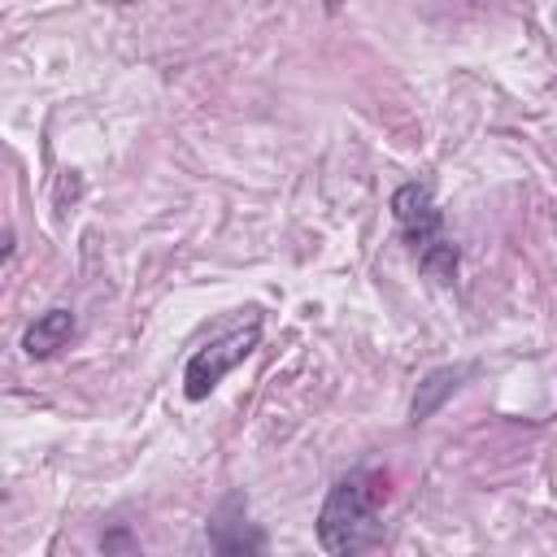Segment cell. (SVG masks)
<instances>
[{
  "label": "cell",
  "mask_w": 557,
  "mask_h": 557,
  "mask_svg": "<svg viewBox=\"0 0 557 557\" xmlns=\"http://www.w3.org/2000/svg\"><path fill=\"white\" fill-rule=\"evenodd\" d=\"M387 500V474L357 466L348 474H339L318 509V544L331 557H352V553H370L383 544V522L379 509Z\"/></svg>",
  "instance_id": "cell-1"
},
{
  "label": "cell",
  "mask_w": 557,
  "mask_h": 557,
  "mask_svg": "<svg viewBox=\"0 0 557 557\" xmlns=\"http://www.w3.org/2000/svg\"><path fill=\"white\" fill-rule=\"evenodd\" d=\"M261 331H265V313L261 309H239L213 339H205L187 366H183V396L196 405V400H209L213 387L239 366L252 357V348L261 344Z\"/></svg>",
  "instance_id": "cell-2"
},
{
  "label": "cell",
  "mask_w": 557,
  "mask_h": 557,
  "mask_svg": "<svg viewBox=\"0 0 557 557\" xmlns=\"http://www.w3.org/2000/svg\"><path fill=\"white\" fill-rule=\"evenodd\" d=\"M392 218H396L405 244L413 248V257H418L431 239L444 235V213H440V205H435V196H431L426 183H400V187L392 191Z\"/></svg>",
  "instance_id": "cell-3"
},
{
  "label": "cell",
  "mask_w": 557,
  "mask_h": 557,
  "mask_svg": "<svg viewBox=\"0 0 557 557\" xmlns=\"http://www.w3.org/2000/svg\"><path fill=\"white\" fill-rule=\"evenodd\" d=\"M209 548L213 553H261L265 535L244 522V496H226L222 509L209 522Z\"/></svg>",
  "instance_id": "cell-4"
},
{
  "label": "cell",
  "mask_w": 557,
  "mask_h": 557,
  "mask_svg": "<svg viewBox=\"0 0 557 557\" xmlns=\"http://www.w3.org/2000/svg\"><path fill=\"white\" fill-rule=\"evenodd\" d=\"M474 374V366L470 361H457V366H435V370H426L422 379H418V387H413V400H409V422L418 426V422H426L466 379Z\"/></svg>",
  "instance_id": "cell-5"
},
{
  "label": "cell",
  "mask_w": 557,
  "mask_h": 557,
  "mask_svg": "<svg viewBox=\"0 0 557 557\" xmlns=\"http://www.w3.org/2000/svg\"><path fill=\"white\" fill-rule=\"evenodd\" d=\"M74 331H78V322H74V309H48V313H39L26 331H22V352L30 357V361H48V357H57L70 339H74Z\"/></svg>",
  "instance_id": "cell-6"
},
{
  "label": "cell",
  "mask_w": 557,
  "mask_h": 557,
  "mask_svg": "<svg viewBox=\"0 0 557 557\" xmlns=\"http://www.w3.org/2000/svg\"><path fill=\"white\" fill-rule=\"evenodd\" d=\"M457 265H461V248L453 244V239H431L422 252H418V270L426 274V278H435V283H453L457 278Z\"/></svg>",
  "instance_id": "cell-7"
},
{
  "label": "cell",
  "mask_w": 557,
  "mask_h": 557,
  "mask_svg": "<svg viewBox=\"0 0 557 557\" xmlns=\"http://www.w3.org/2000/svg\"><path fill=\"white\" fill-rule=\"evenodd\" d=\"M100 548H104V553H113V548H135V540H131V535L117 527V531H109V535L100 540Z\"/></svg>",
  "instance_id": "cell-8"
},
{
  "label": "cell",
  "mask_w": 557,
  "mask_h": 557,
  "mask_svg": "<svg viewBox=\"0 0 557 557\" xmlns=\"http://www.w3.org/2000/svg\"><path fill=\"white\" fill-rule=\"evenodd\" d=\"M322 9H326V13H339V9H344V0H322Z\"/></svg>",
  "instance_id": "cell-9"
},
{
  "label": "cell",
  "mask_w": 557,
  "mask_h": 557,
  "mask_svg": "<svg viewBox=\"0 0 557 557\" xmlns=\"http://www.w3.org/2000/svg\"><path fill=\"white\" fill-rule=\"evenodd\" d=\"M113 4H135V0H113Z\"/></svg>",
  "instance_id": "cell-10"
}]
</instances>
